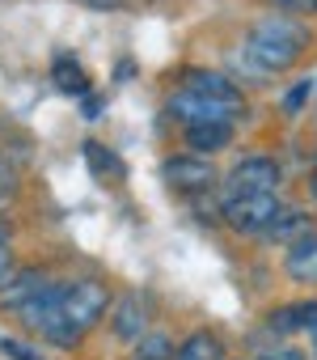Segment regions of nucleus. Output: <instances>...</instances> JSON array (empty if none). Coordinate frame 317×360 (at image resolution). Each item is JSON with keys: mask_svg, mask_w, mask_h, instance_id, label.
<instances>
[{"mask_svg": "<svg viewBox=\"0 0 317 360\" xmlns=\"http://www.w3.org/2000/svg\"><path fill=\"white\" fill-rule=\"evenodd\" d=\"M304 51H309V30L292 18H267L245 39V56L262 72H288L304 60Z\"/></svg>", "mask_w": 317, "mask_h": 360, "instance_id": "1", "label": "nucleus"}, {"mask_svg": "<svg viewBox=\"0 0 317 360\" xmlns=\"http://www.w3.org/2000/svg\"><path fill=\"white\" fill-rule=\"evenodd\" d=\"M283 212L279 195H237V200H220V217L233 233L245 238H267V229L275 225V217Z\"/></svg>", "mask_w": 317, "mask_h": 360, "instance_id": "2", "label": "nucleus"}, {"mask_svg": "<svg viewBox=\"0 0 317 360\" xmlns=\"http://www.w3.org/2000/svg\"><path fill=\"white\" fill-rule=\"evenodd\" d=\"M60 305H64L68 322L85 335V330H93V326L106 318V309H110V288H106L102 280H72V284H60Z\"/></svg>", "mask_w": 317, "mask_h": 360, "instance_id": "3", "label": "nucleus"}, {"mask_svg": "<svg viewBox=\"0 0 317 360\" xmlns=\"http://www.w3.org/2000/svg\"><path fill=\"white\" fill-rule=\"evenodd\" d=\"M279 161L275 157H241L229 174H224V200L237 195H275L279 191Z\"/></svg>", "mask_w": 317, "mask_h": 360, "instance_id": "4", "label": "nucleus"}, {"mask_svg": "<svg viewBox=\"0 0 317 360\" xmlns=\"http://www.w3.org/2000/svg\"><path fill=\"white\" fill-rule=\"evenodd\" d=\"M170 110L182 119V127H191V123H212V119H237L241 110H245V102H237V98H216V94H199V89H187V85H178V94L170 98Z\"/></svg>", "mask_w": 317, "mask_h": 360, "instance_id": "5", "label": "nucleus"}, {"mask_svg": "<svg viewBox=\"0 0 317 360\" xmlns=\"http://www.w3.org/2000/svg\"><path fill=\"white\" fill-rule=\"evenodd\" d=\"M22 318H26V326L30 330H39L47 343H55V347H72L76 339H81V330L68 322V314H64V305H60V284L51 288V292H43L30 309H22Z\"/></svg>", "mask_w": 317, "mask_h": 360, "instance_id": "6", "label": "nucleus"}, {"mask_svg": "<svg viewBox=\"0 0 317 360\" xmlns=\"http://www.w3.org/2000/svg\"><path fill=\"white\" fill-rule=\"evenodd\" d=\"M161 178L170 183V191H178V195H203L216 183V165L208 157H199V153H174V157H166Z\"/></svg>", "mask_w": 317, "mask_h": 360, "instance_id": "7", "label": "nucleus"}, {"mask_svg": "<svg viewBox=\"0 0 317 360\" xmlns=\"http://www.w3.org/2000/svg\"><path fill=\"white\" fill-rule=\"evenodd\" d=\"M55 284L47 280V271H39V267H22V271H13L5 284H0V309H30L43 292H51Z\"/></svg>", "mask_w": 317, "mask_h": 360, "instance_id": "8", "label": "nucleus"}, {"mask_svg": "<svg viewBox=\"0 0 317 360\" xmlns=\"http://www.w3.org/2000/svg\"><path fill=\"white\" fill-rule=\"evenodd\" d=\"M148 301L140 297V292H127V297H119L114 301V309H110V330H114V339H127V343H140L144 335H148Z\"/></svg>", "mask_w": 317, "mask_h": 360, "instance_id": "9", "label": "nucleus"}, {"mask_svg": "<svg viewBox=\"0 0 317 360\" xmlns=\"http://www.w3.org/2000/svg\"><path fill=\"white\" fill-rule=\"evenodd\" d=\"M283 271H288V280H296V284H304V288H317V229L288 246Z\"/></svg>", "mask_w": 317, "mask_h": 360, "instance_id": "10", "label": "nucleus"}, {"mask_svg": "<svg viewBox=\"0 0 317 360\" xmlns=\"http://www.w3.org/2000/svg\"><path fill=\"white\" fill-rule=\"evenodd\" d=\"M229 140H233V123L229 119H212V123H191L187 127V144L199 157H212V153L229 148Z\"/></svg>", "mask_w": 317, "mask_h": 360, "instance_id": "11", "label": "nucleus"}, {"mask_svg": "<svg viewBox=\"0 0 317 360\" xmlns=\"http://www.w3.org/2000/svg\"><path fill=\"white\" fill-rule=\"evenodd\" d=\"M271 330L279 335H296V330H317V301H296V305H283L267 318Z\"/></svg>", "mask_w": 317, "mask_h": 360, "instance_id": "12", "label": "nucleus"}, {"mask_svg": "<svg viewBox=\"0 0 317 360\" xmlns=\"http://www.w3.org/2000/svg\"><path fill=\"white\" fill-rule=\"evenodd\" d=\"M174 360H229V352H224V339L216 330H195L178 343Z\"/></svg>", "mask_w": 317, "mask_h": 360, "instance_id": "13", "label": "nucleus"}, {"mask_svg": "<svg viewBox=\"0 0 317 360\" xmlns=\"http://www.w3.org/2000/svg\"><path fill=\"white\" fill-rule=\"evenodd\" d=\"M304 233H313V217L309 212H296V208H283L279 217H275V225L267 229V242H300Z\"/></svg>", "mask_w": 317, "mask_h": 360, "instance_id": "14", "label": "nucleus"}, {"mask_svg": "<svg viewBox=\"0 0 317 360\" xmlns=\"http://www.w3.org/2000/svg\"><path fill=\"white\" fill-rule=\"evenodd\" d=\"M182 85H187V89H199V94H216V98H237V102H245V98H241V89H237L229 77H220V72L191 68V72L182 77Z\"/></svg>", "mask_w": 317, "mask_h": 360, "instance_id": "15", "label": "nucleus"}, {"mask_svg": "<svg viewBox=\"0 0 317 360\" xmlns=\"http://www.w3.org/2000/svg\"><path fill=\"white\" fill-rule=\"evenodd\" d=\"M51 81L64 89V94H89V77H85V68L72 60V56H55V64H51Z\"/></svg>", "mask_w": 317, "mask_h": 360, "instance_id": "16", "label": "nucleus"}, {"mask_svg": "<svg viewBox=\"0 0 317 360\" xmlns=\"http://www.w3.org/2000/svg\"><path fill=\"white\" fill-rule=\"evenodd\" d=\"M178 356V347L166 339V335H144L140 343H135V352H131V360H174Z\"/></svg>", "mask_w": 317, "mask_h": 360, "instance_id": "17", "label": "nucleus"}, {"mask_svg": "<svg viewBox=\"0 0 317 360\" xmlns=\"http://www.w3.org/2000/svg\"><path fill=\"white\" fill-rule=\"evenodd\" d=\"M85 157H89V165H93V174L97 178H114V183H119V178H123V165H119V157L110 153V148H102V144H85Z\"/></svg>", "mask_w": 317, "mask_h": 360, "instance_id": "18", "label": "nucleus"}, {"mask_svg": "<svg viewBox=\"0 0 317 360\" xmlns=\"http://www.w3.org/2000/svg\"><path fill=\"white\" fill-rule=\"evenodd\" d=\"M283 18H317V0H275Z\"/></svg>", "mask_w": 317, "mask_h": 360, "instance_id": "19", "label": "nucleus"}, {"mask_svg": "<svg viewBox=\"0 0 317 360\" xmlns=\"http://www.w3.org/2000/svg\"><path fill=\"white\" fill-rule=\"evenodd\" d=\"M0 352H5V356H18V360H39V352H30V347L18 343V339H0Z\"/></svg>", "mask_w": 317, "mask_h": 360, "instance_id": "20", "label": "nucleus"}, {"mask_svg": "<svg viewBox=\"0 0 317 360\" xmlns=\"http://www.w3.org/2000/svg\"><path fill=\"white\" fill-rule=\"evenodd\" d=\"M9 276H13V255H9V242L0 238V284H5Z\"/></svg>", "mask_w": 317, "mask_h": 360, "instance_id": "21", "label": "nucleus"}, {"mask_svg": "<svg viewBox=\"0 0 317 360\" xmlns=\"http://www.w3.org/2000/svg\"><path fill=\"white\" fill-rule=\"evenodd\" d=\"M262 360H304V352H300V347H275V352H267Z\"/></svg>", "mask_w": 317, "mask_h": 360, "instance_id": "22", "label": "nucleus"}, {"mask_svg": "<svg viewBox=\"0 0 317 360\" xmlns=\"http://www.w3.org/2000/svg\"><path fill=\"white\" fill-rule=\"evenodd\" d=\"M309 89H313V85H309V81H300V85H296V94H292V98H288V106H292V110H296V106H300V102H304V94H309Z\"/></svg>", "mask_w": 317, "mask_h": 360, "instance_id": "23", "label": "nucleus"}, {"mask_svg": "<svg viewBox=\"0 0 317 360\" xmlns=\"http://www.w3.org/2000/svg\"><path fill=\"white\" fill-rule=\"evenodd\" d=\"M85 5H93V9H119L123 0H85Z\"/></svg>", "mask_w": 317, "mask_h": 360, "instance_id": "24", "label": "nucleus"}, {"mask_svg": "<svg viewBox=\"0 0 317 360\" xmlns=\"http://www.w3.org/2000/svg\"><path fill=\"white\" fill-rule=\"evenodd\" d=\"M0 195H5V161H0Z\"/></svg>", "mask_w": 317, "mask_h": 360, "instance_id": "25", "label": "nucleus"}, {"mask_svg": "<svg viewBox=\"0 0 317 360\" xmlns=\"http://www.w3.org/2000/svg\"><path fill=\"white\" fill-rule=\"evenodd\" d=\"M313 335H317V330H313Z\"/></svg>", "mask_w": 317, "mask_h": 360, "instance_id": "26", "label": "nucleus"}]
</instances>
